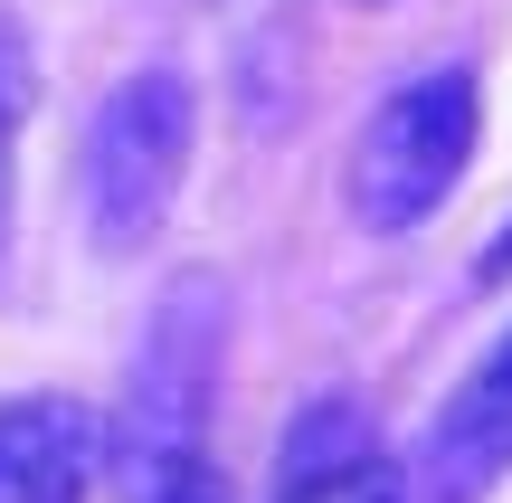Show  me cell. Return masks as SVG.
Instances as JSON below:
<instances>
[{
    "label": "cell",
    "instance_id": "1",
    "mask_svg": "<svg viewBox=\"0 0 512 503\" xmlns=\"http://www.w3.org/2000/svg\"><path fill=\"white\" fill-rule=\"evenodd\" d=\"M228 304L219 266H181L143 304L124 352V399L105 418V485L114 503H228L219 466V390H228Z\"/></svg>",
    "mask_w": 512,
    "mask_h": 503
},
{
    "label": "cell",
    "instance_id": "2",
    "mask_svg": "<svg viewBox=\"0 0 512 503\" xmlns=\"http://www.w3.org/2000/svg\"><path fill=\"white\" fill-rule=\"evenodd\" d=\"M190 152H200V86L190 67L152 57V67L114 76L86 114L76 143V209H86V247L95 257H143L171 228L190 190Z\"/></svg>",
    "mask_w": 512,
    "mask_h": 503
},
{
    "label": "cell",
    "instance_id": "3",
    "mask_svg": "<svg viewBox=\"0 0 512 503\" xmlns=\"http://www.w3.org/2000/svg\"><path fill=\"white\" fill-rule=\"evenodd\" d=\"M484 152V76L465 57H437V67H408L380 105L361 114L342 162V209L361 238H408L427 228L446 200L465 190Z\"/></svg>",
    "mask_w": 512,
    "mask_h": 503
},
{
    "label": "cell",
    "instance_id": "4",
    "mask_svg": "<svg viewBox=\"0 0 512 503\" xmlns=\"http://www.w3.org/2000/svg\"><path fill=\"white\" fill-rule=\"evenodd\" d=\"M266 503H408V456L389 447L370 399L313 390L275 437Z\"/></svg>",
    "mask_w": 512,
    "mask_h": 503
},
{
    "label": "cell",
    "instance_id": "5",
    "mask_svg": "<svg viewBox=\"0 0 512 503\" xmlns=\"http://www.w3.org/2000/svg\"><path fill=\"white\" fill-rule=\"evenodd\" d=\"M512 485V323L484 361L437 399L427 437L408 447V503H494Z\"/></svg>",
    "mask_w": 512,
    "mask_h": 503
},
{
    "label": "cell",
    "instance_id": "6",
    "mask_svg": "<svg viewBox=\"0 0 512 503\" xmlns=\"http://www.w3.org/2000/svg\"><path fill=\"white\" fill-rule=\"evenodd\" d=\"M95 485H105V418L86 399H0V503H95Z\"/></svg>",
    "mask_w": 512,
    "mask_h": 503
},
{
    "label": "cell",
    "instance_id": "7",
    "mask_svg": "<svg viewBox=\"0 0 512 503\" xmlns=\"http://www.w3.org/2000/svg\"><path fill=\"white\" fill-rule=\"evenodd\" d=\"M29 105H38V48L0 10V247H10V219H19V133H29Z\"/></svg>",
    "mask_w": 512,
    "mask_h": 503
},
{
    "label": "cell",
    "instance_id": "8",
    "mask_svg": "<svg viewBox=\"0 0 512 503\" xmlns=\"http://www.w3.org/2000/svg\"><path fill=\"white\" fill-rule=\"evenodd\" d=\"M503 276H512V219H503V238L475 247V285H503Z\"/></svg>",
    "mask_w": 512,
    "mask_h": 503
},
{
    "label": "cell",
    "instance_id": "9",
    "mask_svg": "<svg viewBox=\"0 0 512 503\" xmlns=\"http://www.w3.org/2000/svg\"><path fill=\"white\" fill-rule=\"evenodd\" d=\"M361 10H380V0H361Z\"/></svg>",
    "mask_w": 512,
    "mask_h": 503
}]
</instances>
